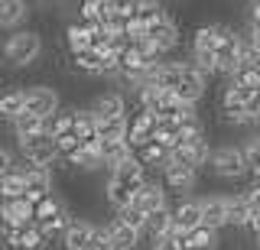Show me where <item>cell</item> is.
<instances>
[{"mask_svg":"<svg viewBox=\"0 0 260 250\" xmlns=\"http://www.w3.org/2000/svg\"><path fill=\"white\" fill-rule=\"evenodd\" d=\"M169 211H173V234H185V231H192V228L202 224L199 198H179V205L169 208Z\"/></svg>","mask_w":260,"mask_h":250,"instance_id":"obj_8","label":"cell"},{"mask_svg":"<svg viewBox=\"0 0 260 250\" xmlns=\"http://www.w3.org/2000/svg\"><path fill=\"white\" fill-rule=\"evenodd\" d=\"M23 111L26 114H36L39 120H49L59 111V94H55V88L49 85H32L23 91Z\"/></svg>","mask_w":260,"mask_h":250,"instance_id":"obj_4","label":"cell"},{"mask_svg":"<svg viewBox=\"0 0 260 250\" xmlns=\"http://www.w3.org/2000/svg\"><path fill=\"white\" fill-rule=\"evenodd\" d=\"M250 23L260 26V0H250Z\"/></svg>","mask_w":260,"mask_h":250,"instance_id":"obj_49","label":"cell"},{"mask_svg":"<svg viewBox=\"0 0 260 250\" xmlns=\"http://www.w3.org/2000/svg\"><path fill=\"white\" fill-rule=\"evenodd\" d=\"M78 20L85 23V26H98V20H101V7H98V0H81V4H78Z\"/></svg>","mask_w":260,"mask_h":250,"instance_id":"obj_39","label":"cell"},{"mask_svg":"<svg viewBox=\"0 0 260 250\" xmlns=\"http://www.w3.org/2000/svg\"><path fill=\"white\" fill-rule=\"evenodd\" d=\"M39 52H43V39H39V33H32V29H20V33L7 36L4 49H0V59H4L7 65L26 68V65H32V62L39 59Z\"/></svg>","mask_w":260,"mask_h":250,"instance_id":"obj_1","label":"cell"},{"mask_svg":"<svg viewBox=\"0 0 260 250\" xmlns=\"http://www.w3.org/2000/svg\"><path fill=\"white\" fill-rule=\"evenodd\" d=\"M23 182H26V195L29 201H39V198H46V195H52V172L43 166H26L23 169Z\"/></svg>","mask_w":260,"mask_h":250,"instance_id":"obj_9","label":"cell"},{"mask_svg":"<svg viewBox=\"0 0 260 250\" xmlns=\"http://www.w3.org/2000/svg\"><path fill=\"white\" fill-rule=\"evenodd\" d=\"M195 179H199V172H195V169H185V166H176V163H166V166H162V189L192 192L195 189Z\"/></svg>","mask_w":260,"mask_h":250,"instance_id":"obj_13","label":"cell"},{"mask_svg":"<svg viewBox=\"0 0 260 250\" xmlns=\"http://www.w3.org/2000/svg\"><path fill=\"white\" fill-rule=\"evenodd\" d=\"M111 179L114 182H120V185H127L130 192H137L140 185L146 182V169L137 163V156H130V159H124L120 166H114L111 169Z\"/></svg>","mask_w":260,"mask_h":250,"instance_id":"obj_15","label":"cell"},{"mask_svg":"<svg viewBox=\"0 0 260 250\" xmlns=\"http://www.w3.org/2000/svg\"><path fill=\"white\" fill-rule=\"evenodd\" d=\"M91 231H94L91 221H85V218H72V221L65 224V231H62L65 250H85L88 237H91Z\"/></svg>","mask_w":260,"mask_h":250,"instance_id":"obj_16","label":"cell"},{"mask_svg":"<svg viewBox=\"0 0 260 250\" xmlns=\"http://www.w3.org/2000/svg\"><path fill=\"white\" fill-rule=\"evenodd\" d=\"M117 218H120V221H124L127 224V228H134V231H140L143 234V224H146V215L140 211V208H137L134 205V201H130V205H124V208H120V211H117Z\"/></svg>","mask_w":260,"mask_h":250,"instance_id":"obj_37","label":"cell"},{"mask_svg":"<svg viewBox=\"0 0 260 250\" xmlns=\"http://www.w3.org/2000/svg\"><path fill=\"white\" fill-rule=\"evenodd\" d=\"M221 120H224L228 127H244V124H250L247 111H221Z\"/></svg>","mask_w":260,"mask_h":250,"instance_id":"obj_42","label":"cell"},{"mask_svg":"<svg viewBox=\"0 0 260 250\" xmlns=\"http://www.w3.org/2000/svg\"><path fill=\"white\" fill-rule=\"evenodd\" d=\"M257 250H260V237H257Z\"/></svg>","mask_w":260,"mask_h":250,"instance_id":"obj_50","label":"cell"},{"mask_svg":"<svg viewBox=\"0 0 260 250\" xmlns=\"http://www.w3.org/2000/svg\"><path fill=\"white\" fill-rule=\"evenodd\" d=\"M127 117H108V120H98L94 133L101 143H111V140H127Z\"/></svg>","mask_w":260,"mask_h":250,"instance_id":"obj_21","label":"cell"},{"mask_svg":"<svg viewBox=\"0 0 260 250\" xmlns=\"http://www.w3.org/2000/svg\"><path fill=\"white\" fill-rule=\"evenodd\" d=\"M49 244V237L43 231H39V224L36 221H29V224H23L20 234H16V250H43Z\"/></svg>","mask_w":260,"mask_h":250,"instance_id":"obj_23","label":"cell"},{"mask_svg":"<svg viewBox=\"0 0 260 250\" xmlns=\"http://www.w3.org/2000/svg\"><path fill=\"white\" fill-rule=\"evenodd\" d=\"M247 98H250L247 91H241L238 85L228 82L221 91V111H247Z\"/></svg>","mask_w":260,"mask_h":250,"instance_id":"obj_32","label":"cell"},{"mask_svg":"<svg viewBox=\"0 0 260 250\" xmlns=\"http://www.w3.org/2000/svg\"><path fill=\"white\" fill-rule=\"evenodd\" d=\"M130 201H134L143 215H153V211H159V208H169L166 205V189H162V182H150V179H146L140 189L134 192V198H130Z\"/></svg>","mask_w":260,"mask_h":250,"instance_id":"obj_7","label":"cell"},{"mask_svg":"<svg viewBox=\"0 0 260 250\" xmlns=\"http://www.w3.org/2000/svg\"><path fill=\"white\" fill-rule=\"evenodd\" d=\"M10 169H13V159H10V153L0 147V175H4V172H10Z\"/></svg>","mask_w":260,"mask_h":250,"instance_id":"obj_47","label":"cell"},{"mask_svg":"<svg viewBox=\"0 0 260 250\" xmlns=\"http://www.w3.org/2000/svg\"><path fill=\"white\" fill-rule=\"evenodd\" d=\"M26 192V182H23V169H10V172L0 175V201L4 198H20Z\"/></svg>","mask_w":260,"mask_h":250,"instance_id":"obj_27","label":"cell"},{"mask_svg":"<svg viewBox=\"0 0 260 250\" xmlns=\"http://www.w3.org/2000/svg\"><path fill=\"white\" fill-rule=\"evenodd\" d=\"M153 130H156V114L140 111V114H137V117L127 124V147H130V150H140L143 143L153 140Z\"/></svg>","mask_w":260,"mask_h":250,"instance_id":"obj_10","label":"cell"},{"mask_svg":"<svg viewBox=\"0 0 260 250\" xmlns=\"http://www.w3.org/2000/svg\"><path fill=\"white\" fill-rule=\"evenodd\" d=\"M16 114H23V88H10L0 94V117L13 120Z\"/></svg>","mask_w":260,"mask_h":250,"instance_id":"obj_31","label":"cell"},{"mask_svg":"<svg viewBox=\"0 0 260 250\" xmlns=\"http://www.w3.org/2000/svg\"><path fill=\"white\" fill-rule=\"evenodd\" d=\"M244 201H247L250 215H257V211H260V185H250V189L244 192Z\"/></svg>","mask_w":260,"mask_h":250,"instance_id":"obj_45","label":"cell"},{"mask_svg":"<svg viewBox=\"0 0 260 250\" xmlns=\"http://www.w3.org/2000/svg\"><path fill=\"white\" fill-rule=\"evenodd\" d=\"M13 133H16V140H20V136H32V133H46L43 130V124L46 120H39L36 114H26V111H23V114H16L13 120Z\"/></svg>","mask_w":260,"mask_h":250,"instance_id":"obj_29","label":"cell"},{"mask_svg":"<svg viewBox=\"0 0 260 250\" xmlns=\"http://www.w3.org/2000/svg\"><path fill=\"white\" fill-rule=\"evenodd\" d=\"M143 234H150L153 240H159V237H166V234H173V211H169V208H159V211L146 215Z\"/></svg>","mask_w":260,"mask_h":250,"instance_id":"obj_20","label":"cell"},{"mask_svg":"<svg viewBox=\"0 0 260 250\" xmlns=\"http://www.w3.org/2000/svg\"><path fill=\"white\" fill-rule=\"evenodd\" d=\"M134 156H137V163H140L143 169H162L169 163V150L162 147V143H156V140H150V143H143L140 150H134Z\"/></svg>","mask_w":260,"mask_h":250,"instance_id":"obj_18","label":"cell"},{"mask_svg":"<svg viewBox=\"0 0 260 250\" xmlns=\"http://www.w3.org/2000/svg\"><path fill=\"white\" fill-rule=\"evenodd\" d=\"M94 114V120H108V117H127V101L120 91H104L98 94L91 101V108H88Z\"/></svg>","mask_w":260,"mask_h":250,"instance_id":"obj_11","label":"cell"},{"mask_svg":"<svg viewBox=\"0 0 260 250\" xmlns=\"http://www.w3.org/2000/svg\"><path fill=\"white\" fill-rule=\"evenodd\" d=\"M179 244H182V250H215L218 247V231L199 224V228L179 234Z\"/></svg>","mask_w":260,"mask_h":250,"instance_id":"obj_17","label":"cell"},{"mask_svg":"<svg viewBox=\"0 0 260 250\" xmlns=\"http://www.w3.org/2000/svg\"><path fill=\"white\" fill-rule=\"evenodd\" d=\"M150 250H182V244H179V234H166V237L153 240Z\"/></svg>","mask_w":260,"mask_h":250,"instance_id":"obj_43","label":"cell"},{"mask_svg":"<svg viewBox=\"0 0 260 250\" xmlns=\"http://www.w3.org/2000/svg\"><path fill=\"white\" fill-rule=\"evenodd\" d=\"M104 234H108V240H111V250H134L140 244V231L127 228L120 218H114L111 224H104Z\"/></svg>","mask_w":260,"mask_h":250,"instance_id":"obj_14","label":"cell"},{"mask_svg":"<svg viewBox=\"0 0 260 250\" xmlns=\"http://www.w3.org/2000/svg\"><path fill=\"white\" fill-rule=\"evenodd\" d=\"M32 221V201L26 195L20 198H4L0 201V224H10V228H23Z\"/></svg>","mask_w":260,"mask_h":250,"instance_id":"obj_6","label":"cell"},{"mask_svg":"<svg viewBox=\"0 0 260 250\" xmlns=\"http://www.w3.org/2000/svg\"><path fill=\"white\" fill-rule=\"evenodd\" d=\"M134 156V150L127 147V140H111V143H101V166H108V169H114V166H120L124 159H130Z\"/></svg>","mask_w":260,"mask_h":250,"instance_id":"obj_24","label":"cell"},{"mask_svg":"<svg viewBox=\"0 0 260 250\" xmlns=\"http://www.w3.org/2000/svg\"><path fill=\"white\" fill-rule=\"evenodd\" d=\"M244 36H247V43H250V46H254V49L260 52V26H254V23H250V26H247V33H244Z\"/></svg>","mask_w":260,"mask_h":250,"instance_id":"obj_46","label":"cell"},{"mask_svg":"<svg viewBox=\"0 0 260 250\" xmlns=\"http://www.w3.org/2000/svg\"><path fill=\"white\" fill-rule=\"evenodd\" d=\"M231 85H238L241 91L254 94L257 88H260V65H238V68H234V75H231Z\"/></svg>","mask_w":260,"mask_h":250,"instance_id":"obj_26","label":"cell"},{"mask_svg":"<svg viewBox=\"0 0 260 250\" xmlns=\"http://www.w3.org/2000/svg\"><path fill=\"white\" fill-rule=\"evenodd\" d=\"M218 39H221V23H205L192 36V52H215Z\"/></svg>","mask_w":260,"mask_h":250,"instance_id":"obj_19","label":"cell"},{"mask_svg":"<svg viewBox=\"0 0 260 250\" xmlns=\"http://www.w3.org/2000/svg\"><path fill=\"white\" fill-rule=\"evenodd\" d=\"M244 228H250V231H254V237H260V211H257V215H250Z\"/></svg>","mask_w":260,"mask_h":250,"instance_id":"obj_48","label":"cell"},{"mask_svg":"<svg viewBox=\"0 0 260 250\" xmlns=\"http://www.w3.org/2000/svg\"><path fill=\"white\" fill-rule=\"evenodd\" d=\"M26 13V0H0V26L4 29H13L16 23H23Z\"/></svg>","mask_w":260,"mask_h":250,"instance_id":"obj_25","label":"cell"},{"mask_svg":"<svg viewBox=\"0 0 260 250\" xmlns=\"http://www.w3.org/2000/svg\"><path fill=\"white\" fill-rule=\"evenodd\" d=\"M52 140H55V150H59V156H65V159H69L72 153H78V147H81V140H78L75 133H59V136H52Z\"/></svg>","mask_w":260,"mask_h":250,"instance_id":"obj_40","label":"cell"},{"mask_svg":"<svg viewBox=\"0 0 260 250\" xmlns=\"http://www.w3.org/2000/svg\"><path fill=\"white\" fill-rule=\"evenodd\" d=\"M247 117H250V124H260V88L247 98Z\"/></svg>","mask_w":260,"mask_h":250,"instance_id":"obj_44","label":"cell"},{"mask_svg":"<svg viewBox=\"0 0 260 250\" xmlns=\"http://www.w3.org/2000/svg\"><path fill=\"white\" fill-rule=\"evenodd\" d=\"M247 218H250V208L244 201V195H228V224L231 228H244Z\"/></svg>","mask_w":260,"mask_h":250,"instance_id":"obj_30","label":"cell"},{"mask_svg":"<svg viewBox=\"0 0 260 250\" xmlns=\"http://www.w3.org/2000/svg\"><path fill=\"white\" fill-rule=\"evenodd\" d=\"M94 127L98 120L91 111H75V124H72V133L78 136V140H88V136H94Z\"/></svg>","mask_w":260,"mask_h":250,"instance_id":"obj_35","label":"cell"},{"mask_svg":"<svg viewBox=\"0 0 260 250\" xmlns=\"http://www.w3.org/2000/svg\"><path fill=\"white\" fill-rule=\"evenodd\" d=\"M238 65H260V52L247 43V36H238Z\"/></svg>","mask_w":260,"mask_h":250,"instance_id":"obj_38","label":"cell"},{"mask_svg":"<svg viewBox=\"0 0 260 250\" xmlns=\"http://www.w3.org/2000/svg\"><path fill=\"white\" fill-rule=\"evenodd\" d=\"M199 208H202V224H205V228L221 231L224 224H228V195L199 198Z\"/></svg>","mask_w":260,"mask_h":250,"instance_id":"obj_12","label":"cell"},{"mask_svg":"<svg viewBox=\"0 0 260 250\" xmlns=\"http://www.w3.org/2000/svg\"><path fill=\"white\" fill-rule=\"evenodd\" d=\"M208 169L218 175V179H228V182L244 179V175H247L244 153H241V147H234V143H224V147L211 150L208 153Z\"/></svg>","mask_w":260,"mask_h":250,"instance_id":"obj_2","label":"cell"},{"mask_svg":"<svg viewBox=\"0 0 260 250\" xmlns=\"http://www.w3.org/2000/svg\"><path fill=\"white\" fill-rule=\"evenodd\" d=\"M104 195H108V201H111V208H114V211H120L124 205H130V198H134V192H130L127 185H120V182L108 179V189H104Z\"/></svg>","mask_w":260,"mask_h":250,"instance_id":"obj_34","label":"cell"},{"mask_svg":"<svg viewBox=\"0 0 260 250\" xmlns=\"http://www.w3.org/2000/svg\"><path fill=\"white\" fill-rule=\"evenodd\" d=\"M241 153H244V163H247V172L250 175L260 172V136H250V140L241 147Z\"/></svg>","mask_w":260,"mask_h":250,"instance_id":"obj_36","label":"cell"},{"mask_svg":"<svg viewBox=\"0 0 260 250\" xmlns=\"http://www.w3.org/2000/svg\"><path fill=\"white\" fill-rule=\"evenodd\" d=\"M88 36H91V26H85L81 20L69 23V29H65V43H69V49H72V52L88 49Z\"/></svg>","mask_w":260,"mask_h":250,"instance_id":"obj_33","label":"cell"},{"mask_svg":"<svg viewBox=\"0 0 260 250\" xmlns=\"http://www.w3.org/2000/svg\"><path fill=\"white\" fill-rule=\"evenodd\" d=\"M85 250H111V240H108V234H104V228H94V231H91V237H88Z\"/></svg>","mask_w":260,"mask_h":250,"instance_id":"obj_41","label":"cell"},{"mask_svg":"<svg viewBox=\"0 0 260 250\" xmlns=\"http://www.w3.org/2000/svg\"><path fill=\"white\" fill-rule=\"evenodd\" d=\"M72 62H75V68L85 72V75H101V72H104V52H98V49L72 52Z\"/></svg>","mask_w":260,"mask_h":250,"instance_id":"obj_22","label":"cell"},{"mask_svg":"<svg viewBox=\"0 0 260 250\" xmlns=\"http://www.w3.org/2000/svg\"><path fill=\"white\" fill-rule=\"evenodd\" d=\"M72 124H75V111H69V108H59L52 117L43 124V130L49 136H59V133H72Z\"/></svg>","mask_w":260,"mask_h":250,"instance_id":"obj_28","label":"cell"},{"mask_svg":"<svg viewBox=\"0 0 260 250\" xmlns=\"http://www.w3.org/2000/svg\"><path fill=\"white\" fill-rule=\"evenodd\" d=\"M146 43L153 46V49H159L162 55L166 52H173L176 46H179V26L169 17H162V20H156V23H150L146 26Z\"/></svg>","mask_w":260,"mask_h":250,"instance_id":"obj_5","label":"cell"},{"mask_svg":"<svg viewBox=\"0 0 260 250\" xmlns=\"http://www.w3.org/2000/svg\"><path fill=\"white\" fill-rule=\"evenodd\" d=\"M20 153L26 156L29 166H43L49 169L59 159V150H55V140L49 133H32V136H20Z\"/></svg>","mask_w":260,"mask_h":250,"instance_id":"obj_3","label":"cell"}]
</instances>
